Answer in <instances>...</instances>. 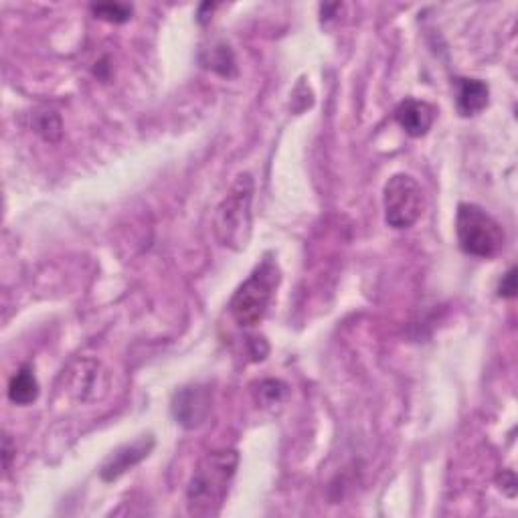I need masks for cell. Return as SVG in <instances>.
<instances>
[{"mask_svg":"<svg viewBox=\"0 0 518 518\" xmlns=\"http://www.w3.org/2000/svg\"><path fill=\"white\" fill-rule=\"evenodd\" d=\"M154 448V438L152 436H144V438H138L136 442L132 444H126L122 446L120 450H116L108 460L106 464L102 466V478L106 482H114L118 480L122 474H126L130 468H134L136 464H140L144 458L150 456Z\"/></svg>","mask_w":518,"mask_h":518,"instance_id":"8","label":"cell"},{"mask_svg":"<svg viewBox=\"0 0 518 518\" xmlns=\"http://www.w3.org/2000/svg\"><path fill=\"white\" fill-rule=\"evenodd\" d=\"M205 63H207V67H211L213 71H217L225 77L235 75V59H233L229 45H225V43H219L217 47H213L209 61H205Z\"/></svg>","mask_w":518,"mask_h":518,"instance_id":"11","label":"cell"},{"mask_svg":"<svg viewBox=\"0 0 518 518\" xmlns=\"http://www.w3.org/2000/svg\"><path fill=\"white\" fill-rule=\"evenodd\" d=\"M383 209L389 227H413L425 211V195L421 185L413 177L403 175V172L393 175L383 187Z\"/></svg>","mask_w":518,"mask_h":518,"instance_id":"5","label":"cell"},{"mask_svg":"<svg viewBox=\"0 0 518 518\" xmlns=\"http://www.w3.org/2000/svg\"><path fill=\"white\" fill-rule=\"evenodd\" d=\"M92 13H94L98 19H102V21L120 25V23L130 21V17H132V7H128V5H118V3H116V5H94V7H92Z\"/></svg>","mask_w":518,"mask_h":518,"instance_id":"12","label":"cell"},{"mask_svg":"<svg viewBox=\"0 0 518 518\" xmlns=\"http://www.w3.org/2000/svg\"><path fill=\"white\" fill-rule=\"evenodd\" d=\"M239 466L237 450H219L207 454L195 468L189 488L187 506L193 516H215L219 514L231 480Z\"/></svg>","mask_w":518,"mask_h":518,"instance_id":"1","label":"cell"},{"mask_svg":"<svg viewBox=\"0 0 518 518\" xmlns=\"http://www.w3.org/2000/svg\"><path fill=\"white\" fill-rule=\"evenodd\" d=\"M13 454H15L13 442H11L9 436H5V440H3V462H5V470H7V472H9V468H11V458H13Z\"/></svg>","mask_w":518,"mask_h":518,"instance_id":"15","label":"cell"},{"mask_svg":"<svg viewBox=\"0 0 518 518\" xmlns=\"http://www.w3.org/2000/svg\"><path fill=\"white\" fill-rule=\"evenodd\" d=\"M278 286H280L278 262L272 255H266L249 274V278L235 290L229 302V312L233 320L243 328L257 326L266 318Z\"/></svg>","mask_w":518,"mask_h":518,"instance_id":"2","label":"cell"},{"mask_svg":"<svg viewBox=\"0 0 518 518\" xmlns=\"http://www.w3.org/2000/svg\"><path fill=\"white\" fill-rule=\"evenodd\" d=\"M172 415L187 429L201 427L211 415V389L205 385L179 389L172 397Z\"/></svg>","mask_w":518,"mask_h":518,"instance_id":"6","label":"cell"},{"mask_svg":"<svg viewBox=\"0 0 518 518\" xmlns=\"http://www.w3.org/2000/svg\"><path fill=\"white\" fill-rule=\"evenodd\" d=\"M436 116H438L436 106H431L429 102H423V100H415V98H405L395 108V122L411 138L425 136L431 130V126H434Z\"/></svg>","mask_w":518,"mask_h":518,"instance_id":"7","label":"cell"},{"mask_svg":"<svg viewBox=\"0 0 518 518\" xmlns=\"http://www.w3.org/2000/svg\"><path fill=\"white\" fill-rule=\"evenodd\" d=\"M490 88L482 79L460 77L456 79V108L462 118L478 116L488 108Z\"/></svg>","mask_w":518,"mask_h":518,"instance_id":"9","label":"cell"},{"mask_svg":"<svg viewBox=\"0 0 518 518\" xmlns=\"http://www.w3.org/2000/svg\"><path fill=\"white\" fill-rule=\"evenodd\" d=\"M39 397V383L33 367H21L9 381V399L17 405H31Z\"/></svg>","mask_w":518,"mask_h":518,"instance_id":"10","label":"cell"},{"mask_svg":"<svg viewBox=\"0 0 518 518\" xmlns=\"http://www.w3.org/2000/svg\"><path fill=\"white\" fill-rule=\"evenodd\" d=\"M498 296L512 300L516 296V268H510L498 286Z\"/></svg>","mask_w":518,"mask_h":518,"instance_id":"14","label":"cell"},{"mask_svg":"<svg viewBox=\"0 0 518 518\" xmlns=\"http://www.w3.org/2000/svg\"><path fill=\"white\" fill-rule=\"evenodd\" d=\"M251 201H253V179L247 172L237 177L229 195L217 207L215 213V235L221 245L241 251L251 239Z\"/></svg>","mask_w":518,"mask_h":518,"instance_id":"3","label":"cell"},{"mask_svg":"<svg viewBox=\"0 0 518 518\" xmlns=\"http://www.w3.org/2000/svg\"><path fill=\"white\" fill-rule=\"evenodd\" d=\"M460 249L480 259L496 257L506 241L502 225L474 203H462L456 215Z\"/></svg>","mask_w":518,"mask_h":518,"instance_id":"4","label":"cell"},{"mask_svg":"<svg viewBox=\"0 0 518 518\" xmlns=\"http://www.w3.org/2000/svg\"><path fill=\"white\" fill-rule=\"evenodd\" d=\"M37 132L45 136V140H57L61 136V120L55 112H47L41 116L37 124Z\"/></svg>","mask_w":518,"mask_h":518,"instance_id":"13","label":"cell"}]
</instances>
